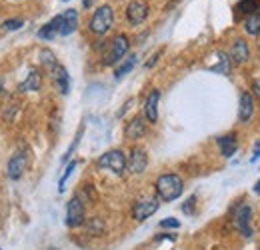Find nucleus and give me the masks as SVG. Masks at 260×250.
Returning a JSON list of instances; mask_svg holds the SVG:
<instances>
[{
	"label": "nucleus",
	"mask_w": 260,
	"mask_h": 250,
	"mask_svg": "<svg viewBox=\"0 0 260 250\" xmlns=\"http://www.w3.org/2000/svg\"><path fill=\"white\" fill-rule=\"evenodd\" d=\"M124 134H126L128 140H138V138H142V136L146 134V120H144L142 116L132 118L128 124H126Z\"/></svg>",
	"instance_id": "obj_16"
},
{
	"label": "nucleus",
	"mask_w": 260,
	"mask_h": 250,
	"mask_svg": "<svg viewBox=\"0 0 260 250\" xmlns=\"http://www.w3.org/2000/svg\"><path fill=\"white\" fill-rule=\"evenodd\" d=\"M126 162H128V158L124 157L122 150H108V152H104L102 157L98 158V166L100 168H106V170H110V172H114L118 176L126 170Z\"/></svg>",
	"instance_id": "obj_3"
},
{
	"label": "nucleus",
	"mask_w": 260,
	"mask_h": 250,
	"mask_svg": "<svg viewBox=\"0 0 260 250\" xmlns=\"http://www.w3.org/2000/svg\"><path fill=\"white\" fill-rule=\"evenodd\" d=\"M148 16V4L144 0H132L126 8V18L132 26H138L146 20Z\"/></svg>",
	"instance_id": "obj_7"
},
{
	"label": "nucleus",
	"mask_w": 260,
	"mask_h": 250,
	"mask_svg": "<svg viewBox=\"0 0 260 250\" xmlns=\"http://www.w3.org/2000/svg\"><path fill=\"white\" fill-rule=\"evenodd\" d=\"M50 76H52V80H54L56 88L60 90V94L70 92V76H68V70H66L62 64H58V66L50 72Z\"/></svg>",
	"instance_id": "obj_14"
},
{
	"label": "nucleus",
	"mask_w": 260,
	"mask_h": 250,
	"mask_svg": "<svg viewBox=\"0 0 260 250\" xmlns=\"http://www.w3.org/2000/svg\"><path fill=\"white\" fill-rule=\"evenodd\" d=\"M236 228L244 236H252V208L248 204H242L236 212Z\"/></svg>",
	"instance_id": "obj_12"
},
{
	"label": "nucleus",
	"mask_w": 260,
	"mask_h": 250,
	"mask_svg": "<svg viewBox=\"0 0 260 250\" xmlns=\"http://www.w3.org/2000/svg\"><path fill=\"white\" fill-rule=\"evenodd\" d=\"M128 36L126 34H118V36H114V40L110 42V50H108V54L104 56V64L106 66H112V64L120 63L122 58H124V54L128 52Z\"/></svg>",
	"instance_id": "obj_4"
},
{
	"label": "nucleus",
	"mask_w": 260,
	"mask_h": 250,
	"mask_svg": "<svg viewBox=\"0 0 260 250\" xmlns=\"http://www.w3.org/2000/svg\"><path fill=\"white\" fill-rule=\"evenodd\" d=\"M134 64H136V56H130V58H126L124 63L116 68V74H114V76H116V78H122L124 74H128L130 70L134 68Z\"/></svg>",
	"instance_id": "obj_23"
},
{
	"label": "nucleus",
	"mask_w": 260,
	"mask_h": 250,
	"mask_svg": "<svg viewBox=\"0 0 260 250\" xmlns=\"http://www.w3.org/2000/svg\"><path fill=\"white\" fill-rule=\"evenodd\" d=\"M26 164H28V158L24 152H16L12 154V158L8 160V166H6V172H8V178L10 180H18L22 178L24 170H26Z\"/></svg>",
	"instance_id": "obj_9"
},
{
	"label": "nucleus",
	"mask_w": 260,
	"mask_h": 250,
	"mask_svg": "<svg viewBox=\"0 0 260 250\" xmlns=\"http://www.w3.org/2000/svg\"><path fill=\"white\" fill-rule=\"evenodd\" d=\"M154 186H156V194H158L160 200L172 202L182 194L184 182H182V178L178 174H162V176H158Z\"/></svg>",
	"instance_id": "obj_1"
},
{
	"label": "nucleus",
	"mask_w": 260,
	"mask_h": 250,
	"mask_svg": "<svg viewBox=\"0 0 260 250\" xmlns=\"http://www.w3.org/2000/svg\"><path fill=\"white\" fill-rule=\"evenodd\" d=\"M112 24H114V10L108 4L100 6L94 12V16L90 18V30L94 32V34H100V36L110 30Z\"/></svg>",
	"instance_id": "obj_2"
},
{
	"label": "nucleus",
	"mask_w": 260,
	"mask_h": 250,
	"mask_svg": "<svg viewBox=\"0 0 260 250\" xmlns=\"http://www.w3.org/2000/svg\"><path fill=\"white\" fill-rule=\"evenodd\" d=\"M230 66H232V60H230V56H226L224 52H220V54H216V64H212V66H208L212 72H218V74H230Z\"/></svg>",
	"instance_id": "obj_19"
},
{
	"label": "nucleus",
	"mask_w": 260,
	"mask_h": 250,
	"mask_svg": "<svg viewBox=\"0 0 260 250\" xmlns=\"http://www.w3.org/2000/svg\"><path fill=\"white\" fill-rule=\"evenodd\" d=\"M244 30H246V34H250V36H258L260 34V12L246 18V22H244Z\"/></svg>",
	"instance_id": "obj_22"
},
{
	"label": "nucleus",
	"mask_w": 260,
	"mask_h": 250,
	"mask_svg": "<svg viewBox=\"0 0 260 250\" xmlns=\"http://www.w3.org/2000/svg\"><path fill=\"white\" fill-rule=\"evenodd\" d=\"M56 24H58V34L62 36H68L78 28V12L76 10H66L62 14L56 16Z\"/></svg>",
	"instance_id": "obj_8"
},
{
	"label": "nucleus",
	"mask_w": 260,
	"mask_h": 250,
	"mask_svg": "<svg viewBox=\"0 0 260 250\" xmlns=\"http://www.w3.org/2000/svg\"><path fill=\"white\" fill-rule=\"evenodd\" d=\"M254 116V96L250 92L240 94V106H238V118L240 122H248Z\"/></svg>",
	"instance_id": "obj_13"
},
{
	"label": "nucleus",
	"mask_w": 260,
	"mask_h": 250,
	"mask_svg": "<svg viewBox=\"0 0 260 250\" xmlns=\"http://www.w3.org/2000/svg\"><path fill=\"white\" fill-rule=\"evenodd\" d=\"M194 202H196V196H190V198L186 200V204L182 206V210H184L186 214H192V208H194Z\"/></svg>",
	"instance_id": "obj_29"
},
{
	"label": "nucleus",
	"mask_w": 260,
	"mask_h": 250,
	"mask_svg": "<svg viewBox=\"0 0 260 250\" xmlns=\"http://www.w3.org/2000/svg\"><path fill=\"white\" fill-rule=\"evenodd\" d=\"M252 90H254V96L260 100V76L258 78H254V82H252Z\"/></svg>",
	"instance_id": "obj_30"
},
{
	"label": "nucleus",
	"mask_w": 260,
	"mask_h": 250,
	"mask_svg": "<svg viewBox=\"0 0 260 250\" xmlns=\"http://www.w3.org/2000/svg\"><path fill=\"white\" fill-rule=\"evenodd\" d=\"M20 26H24V20H22V18H10V20H4V22H2V30H6V32L18 30Z\"/></svg>",
	"instance_id": "obj_25"
},
{
	"label": "nucleus",
	"mask_w": 260,
	"mask_h": 250,
	"mask_svg": "<svg viewBox=\"0 0 260 250\" xmlns=\"http://www.w3.org/2000/svg\"><path fill=\"white\" fill-rule=\"evenodd\" d=\"M74 168H76V162L72 160V162H70V164H68V166L64 168V174H62V176H60V180H58V190H60V192L64 190L66 180L70 178V174H72V170H74Z\"/></svg>",
	"instance_id": "obj_27"
},
{
	"label": "nucleus",
	"mask_w": 260,
	"mask_h": 250,
	"mask_svg": "<svg viewBox=\"0 0 260 250\" xmlns=\"http://www.w3.org/2000/svg\"><path fill=\"white\" fill-rule=\"evenodd\" d=\"M236 10H238V14H248V16L258 14L260 0H240V2L236 4Z\"/></svg>",
	"instance_id": "obj_20"
},
{
	"label": "nucleus",
	"mask_w": 260,
	"mask_h": 250,
	"mask_svg": "<svg viewBox=\"0 0 260 250\" xmlns=\"http://www.w3.org/2000/svg\"><path fill=\"white\" fill-rule=\"evenodd\" d=\"M180 226V222L176 218H164L160 220V228H178Z\"/></svg>",
	"instance_id": "obj_28"
},
{
	"label": "nucleus",
	"mask_w": 260,
	"mask_h": 250,
	"mask_svg": "<svg viewBox=\"0 0 260 250\" xmlns=\"http://www.w3.org/2000/svg\"><path fill=\"white\" fill-rule=\"evenodd\" d=\"M86 226H88V232H92V234H102V232H104V222H102V218H92V220H88V224H86Z\"/></svg>",
	"instance_id": "obj_26"
},
{
	"label": "nucleus",
	"mask_w": 260,
	"mask_h": 250,
	"mask_svg": "<svg viewBox=\"0 0 260 250\" xmlns=\"http://www.w3.org/2000/svg\"><path fill=\"white\" fill-rule=\"evenodd\" d=\"M148 166V154L144 148H132L128 157V162H126V168H128L132 174H142Z\"/></svg>",
	"instance_id": "obj_10"
},
{
	"label": "nucleus",
	"mask_w": 260,
	"mask_h": 250,
	"mask_svg": "<svg viewBox=\"0 0 260 250\" xmlns=\"http://www.w3.org/2000/svg\"><path fill=\"white\" fill-rule=\"evenodd\" d=\"M158 100H160V92L158 90H152L146 98V104H144V116L148 122H156L158 120Z\"/></svg>",
	"instance_id": "obj_15"
},
{
	"label": "nucleus",
	"mask_w": 260,
	"mask_h": 250,
	"mask_svg": "<svg viewBox=\"0 0 260 250\" xmlns=\"http://www.w3.org/2000/svg\"><path fill=\"white\" fill-rule=\"evenodd\" d=\"M66 224L70 228H76V226L84 224V202L78 196H74L66 206Z\"/></svg>",
	"instance_id": "obj_5"
},
{
	"label": "nucleus",
	"mask_w": 260,
	"mask_h": 250,
	"mask_svg": "<svg viewBox=\"0 0 260 250\" xmlns=\"http://www.w3.org/2000/svg\"><path fill=\"white\" fill-rule=\"evenodd\" d=\"M38 56H40V63H42V66H44L48 72H52V70L58 66L56 54H54L52 50H48V48H42V50L38 52Z\"/></svg>",
	"instance_id": "obj_21"
},
{
	"label": "nucleus",
	"mask_w": 260,
	"mask_h": 250,
	"mask_svg": "<svg viewBox=\"0 0 260 250\" xmlns=\"http://www.w3.org/2000/svg\"><path fill=\"white\" fill-rule=\"evenodd\" d=\"M62 2H68V0H62Z\"/></svg>",
	"instance_id": "obj_35"
},
{
	"label": "nucleus",
	"mask_w": 260,
	"mask_h": 250,
	"mask_svg": "<svg viewBox=\"0 0 260 250\" xmlns=\"http://www.w3.org/2000/svg\"><path fill=\"white\" fill-rule=\"evenodd\" d=\"M218 146H220L222 157L230 158L234 152H236V148H238L236 134H224V136H220V138H218Z\"/></svg>",
	"instance_id": "obj_18"
},
{
	"label": "nucleus",
	"mask_w": 260,
	"mask_h": 250,
	"mask_svg": "<svg viewBox=\"0 0 260 250\" xmlns=\"http://www.w3.org/2000/svg\"><path fill=\"white\" fill-rule=\"evenodd\" d=\"M56 34H58V32H56V28H54V24L48 22L46 26H42V28L38 30V38H42V40H52Z\"/></svg>",
	"instance_id": "obj_24"
},
{
	"label": "nucleus",
	"mask_w": 260,
	"mask_h": 250,
	"mask_svg": "<svg viewBox=\"0 0 260 250\" xmlns=\"http://www.w3.org/2000/svg\"><path fill=\"white\" fill-rule=\"evenodd\" d=\"M48 250H58V248H48Z\"/></svg>",
	"instance_id": "obj_34"
},
{
	"label": "nucleus",
	"mask_w": 260,
	"mask_h": 250,
	"mask_svg": "<svg viewBox=\"0 0 260 250\" xmlns=\"http://www.w3.org/2000/svg\"><path fill=\"white\" fill-rule=\"evenodd\" d=\"M40 84H42V74L40 70H30V74L26 76V80L18 86L20 92H36L40 90Z\"/></svg>",
	"instance_id": "obj_17"
},
{
	"label": "nucleus",
	"mask_w": 260,
	"mask_h": 250,
	"mask_svg": "<svg viewBox=\"0 0 260 250\" xmlns=\"http://www.w3.org/2000/svg\"><path fill=\"white\" fill-rule=\"evenodd\" d=\"M94 2H96V0H82V6H84V8H92Z\"/></svg>",
	"instance_id": "obj_32"
},
{
	"label": "nucleus",
	"mask_w": 260,
	"mask_h": 250,
	"mask_svg": "<svg viewBox=\"0 0 260 250\" xmlns=\"http://www.w3.org/2000/svg\"><path fill=\"white\" fill-rule=\"evenodd\" d=\"M158 198H142V200H138L136 204H134V208H132V216L136 220H146L150 218L156 210H158Z\"/></svg>",
	"instance_id": "obj_6"
},
{
	"label": "nucleus",
	"mask_w": 260,
	"mask_h": 250,
	"mask_svg": "<svg viewBox=\"0 0 260 250\" xmlns=\"http://www.w3.org/2000/svg\"><path fill=\"white\" fill-rule=\"evenodd\" d=\"M254 190H256V192H258V194H260V180H258V182H256V188H254Z\"/></svg>",
	"instance_id": "obj_33"
},
{
	"label": "nucleus",
	"mask_w": 260,
	"mask_h": 250,
	"mask_svg": "<svg viewBox=\"0 0 260 250\" xmlns=\"http://www.w3.org/2000/svg\"><path fill=\"white\" fill-rule=\"evenodd\" d=\"M250 58V50H248V44L244 38H236L232 42V48H230V60L236 66H242V64L248 63Z\"/></svg>",
	"instance_id": "obj_11"
},
{
	"label": "nucleus",
	"mask_w": 260,
	"mask_h": 250,
	"mask_svg": "<svg viewBox=\"0 0 260 250\" xmlns=\"http://www.w3.org/2000/svg\"><path fill=\"white\" fill-rule=\"evenodd\" d=\"M260 158V142L256 144V148H254V152H252V162H256Z\"/></svg>",
	"instance_id": "obj_31"
}]
</instances>
